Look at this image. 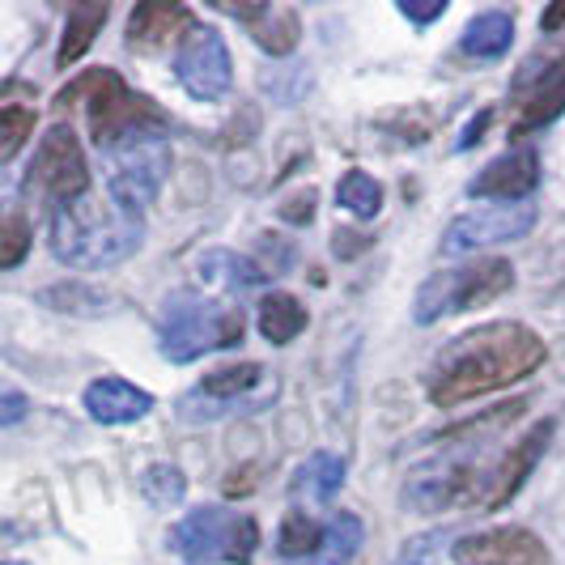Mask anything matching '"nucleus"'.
Masks as SVG:
<instances>
[{"label": "nucleus", "mask_w": 565, "mask_h": 565, "mask_svg": "<svg viewBox=\"0 0 565 565\" xmlns=\"http://www.w3.org/2000/svg\"><path fill=\"white\" fill-rule=\"evenodd\" d=\"M26 188L30 192H39V196L47 200V204H77L82 196H89V170H85V153L77 137H73V128H64L56 124L39 149H34V162H30V174H26Z\"/></svg>", "instance_id": "8"}, {"label": "nucleus", "mask_w": 565, "mask_h": 565, "mask_svg": "<svg viewBox=\"0 0 565 565\" xmlns=\"http://www.w3.org/2000/svg\"><path fill=\"white\" fill-rule=\"evenodd\" d=\"M149 408H153V396L128 379H98L85 387V413L103 425L141 422Z\"/></svg>", "instance_id": "15"}, {"label": "nucleus", "mask_w": 565, "mask_h": 565, "mask_svg": "<svg viewBox=\"0 0 565 565\" xmlns=\"http://www.w3.org/2000/svg\"><path fill=\"white\" fill-rule=\"evenodd\" d=\"M141 493L149 498V507L158 510H170L183 502V493H188V481H183V472L179 468H170V463H149L141 477Z\"/></svg>", "instance_id": "27"}, {"label": "nucleus", "mask_w": 565, "mask_h": 565, "mask_svg": "<svg viewBox=\"0 0 565 565\" xmlns=\"http://www.w3.org/2000/svg\"><path fill=\"white\" fill-rule=\"evenodd\" d=\"M281 217L285 222H294V226H311L315 217V192H298V196H289L281 204Z\"/></svg>", "instance_id": "30"}, {"label": "nucleus", "mask_w": 565, "mask_h": 565, "mask_svg": "<svg viewBox=\"0 0 565 565\" xmlns=\"http://www.w3.org/2000/svg\"><path fill=\"white\" fill-rule=\"evenodd\" d=\"M337 204L344 213H353V217H379V209H383V183L366 174V170H344L337 183Z\"/></svg>", "instance_id": "23"}, {"label": "nucleus", "mask_w": 565, "mask_h": 565, "mask_svg": "<svg viewBox=\"0 0 565 565\" xmlns=\"http://www.w3.org/2000/svg\"><path fill=\"white\" fill-rule=\"evenodd\" d=\"M362 548V519L340 510L337 519L328 523V536H323V548L311 557V565H349L353 553Z\"/></svg>", "instance_id": "24"}, {"label": "nucleus", "mask_w": 565, "mask_h": 565, "mask_svg": "<svg viewBox=\"0 0 565 565\" xmlns=\"http://www.w3.org/2000/svg\"><path fill=\"white\" fill-rule=\"evenodd\" d=\"M548 434H553V425L540 422L536 429H527L519 443H510V451L502 455V463L489 468V472L481 477V502H477V507H484V510L507 507L510 498L523 489L527 472L536 468V459H540V451H544V443H548Z\"/></svg>", "instance_id": "12"}, {"label": "nucleus", "mask_w": 565, "mask_h": 565, "mask_svg": "<svg viewBox=\"0 0 565 565\" xmlns=\"http://www.w3.org/2000/svg\"><path fill=\"white\" fill-rule=\"evenodd\" d=\"M548 358L544 340L523 323H484L477 332L455 337L429 374V399L438 408H455L463 399L502 392L510 383L536 374Z\"/></svg>", "instance_id": "1"}, {"label": "nucleus", "mask_w": 565, "mask_h": 565, "mask_svg": "<svg viewBox=\"0 0 565 565\" xmlns=\"http://www.w3.org/2000/svg\"><path fill=\"white\" fill-rule=\"evenodd\" d=\"M22 413H26V399L9 387V392H4V417H0V422H4V425L22 422Z\"/></svg>", "instance_id": "33"}, {"label": "nucleus", "mask_w": 565, "mask_h": 565, "mask_svg": "<svg viewBox=\"0 0 565 565\" xmlns=\"http://www.w3.org/2000/svg\"><path fill=\"white\" fill-rule=\"evenodd\" d=\"M536 226V204L519 200V204H484L463 217H455L447 234H443V255H472L481 247H498V243H519Z\"/></svg>", "instance_id": "9"}, {"label": "nucleus", "mask_w": 565, "mask_h": 565, "mask_svg": "<svg viewBox=\"0 0 565 565\" xmlns=\"http://www.w3.org/2000/svg\"><path fill=\"white\" fill-rule=\"evenodd\" d=\"M174 82L200 103H217L234 82L226 39L213 26H196L174 52Z\"/></svg>", "instance_id": "10"}, {"label": "nucleus", "mask_w": 565, "mask_h": 565, "mask_svg": "<svg viewBox=\"0 0 565 565\" xmlns=\"http://www.w3.org/2000/svg\"><path fill=\"white\" fill-rule=\"evenodd\" d=\"M255 323H259V337L268 340V344H289L307 328V307L294 294H268L259 302V319Z\"/></svg>", "instance_id": "21"}, {"label": "nucleus", "mask_w": 565, "mask_h": 565, "mask_svg": "<svg viewBox=\"0 0 565 565\" xmlns=\"http://www.w3.org/2000/svg\"><path fill=\"white\" fill-rule=\"evenodd\" d=\"M340 484H344V463H340L337 455L319 451V455H311V459L302 463V472H298V481H294V489H307L311 498H319V502H328V498L337 493Z\"/></svg>", "instance_id": "26"}, {"label": "nucleus", "mask_w": 565, "mask_h": 565, "mask_svg": "<svg viewBox=\"0 0 565 565\" xmlns=\"http://www.w3.org/2000/svg\"><path fill=\"white\" fill-rule=\"evenodd\" d=\"M399 13L425 26V22H434V18H443V13H447V0H434V4H413V0H404V4H399Z\"/></svg>", "instance_id": "31"}, {"label": "nucleus", "mask_w": 565, "mask_h": 565, "mask_svg": "<svg viewBox=\"0 0 565 565\" xmlns=\"http://www.w3.org/2000/svg\"><path fill=\"white\" fill-rule=\"evenodd\" d=\"M459 565H553L548 548L527 527H489L455 544Z\"/></svg>", "instance_id": "11"}, {"label": "nucleus", "mask_w": 565, "mask_h": 565, "mask_svg": "<svg viewBox=\"0 0 565 565\" xmlns=\"http://www.w3.org/2000/svg\"><path fill=\"white\" fill-rule=\"evenodd\" d=\"M103 158H107V196L128 213H141L145 204H153L170 174V141L162 132L103 149Z\"/></svg>", "instance_id": "7"}, {"label": "nucleus", "mask_w": 565, "mask_h": 565, "mask_svg": "<svg viewBox=\"0 0 565 565\" xmlns=\"http://www.w3.org/2000/svg\"><path fill=\"white\" fill-rule=\"evenodd\" d=\"M77 98H85L89 132H94L98 149H115V145L132 141V137H158L162 132V111L149 98L132 94L111 68H94V73H85L68 89L56 94L60 107H68Z\"/></svg>", "instance_id": "3"}, {"label": "nucleus", "mask_w": 565, "mask_h": 565, "mask_svg": "<svg viewBox=\"0 0 565 565\" xmlns=\"http://www.w3.org/2000/svg\"><path fill=\"white\" fill-rule=\"evenodd\" d=\"M47 243L60 264H68L77 273H98V268H115L128 255L141 252L145 222L141 213L119 209L111 196L89 192L77 204H64L52 213Z\"/></svg>", "instance_id": "2"}, {"label": "nucleus", "mask_w": 565, "mask_h": 565, "mask_svg": "<svg viewBox=\"0 0 565 565\" xmlns=\"http://www.w3.org/2000/svg\"><path fill=\"white\" fill-rule=\"evenodd\" d=\"M514 43V18L493 9V13H477L468 30H463V52L477 60H498L510 52Z\"/></svg>", "instance_id": "19"}, {"label": "nucleus", "mask_w": 565, "mask_h": 565, "mask_svg": "<svg viewBox=\"0 0 565 565\" xmlns=\"http://www.w3.org/2000/svg\"><path fill=\"white\" fill-rule=\"evenodd\" d=\"M332 252H337L340 259L366 252V234H358V230H337V243H332Z\"/></svg>", "instance_id": "32"}, {"label": "nucleus", "mask_w": 565, "mask_h": 565, "mask_svg": "<svg viewBox=\"0 0 565 565\" xmlns=\"http://www.w3.org/2000/svg\"><path fill=\"white\" fill-rule=\"evenodd\" d=\"M243 311L204 302L196 294H174L158 319V349L170 362H196L209 349H230L243 340Z\"/></svg>", "instance_id": "4"}, {"label": "nucleus", "mask_w": 565, "mask_h": 565, "mask_svg": "<svg viewBox=\"0 0 565 565\" xmlns=\"http://www.w3.org/2000/svg\"><path fill=\"white\" fill-rule=\"evenodd\" d=\"M259 544V527L252 514H234L222 507L192 510L174 532H170V548L183 562H226V565H247Z\"/></svg>", "instance_id": "6"}, {"label": "nucleus", "mask_w": 565, "mask_h": 565, "mask_svg": "<svg viewBox=\"0 0 565 565\" xmlns=\"http://www.w3.org/2000/svg\"><path fill=\"white\" fill-rule=\"evenodd\" d=\"M107 13H111L107 0H77V4L68 9V18H64V39H60V52H56L60 68L77 64V60L94 47V34L107 26Z\"/></svg>", "instance_id": "18"}, {"label": "nucleus", "mask_w": 565, "mask_h": 565, "mask_svg": "<svg viewBox=\"0 0 565 565\" xmlns=\"http://www.w3.org/2000/svg\"><path fill=\"white\" fill-rule=\"evenodd\" d=\"M34 137V111L18 107V103H4L0 107V162H13L18 149Z\"/></svg>", "instance_id": "28"}, {"label": "nucleus", "mask_w": 565, "mask_h": 565, "mask_svg": "<svg viewBox=\"0 0 565 565\" xmlns=\"http://www.w3.org/2000/svg\"><path fill=\"white\" fill-rule=\"evenodd\" d=\"M200 281L217 285V289H255L268 281V273L255 259H243L234 252H204L200 255Z\"/></svg>", "instance_id": "20"}, {"label": "nucleus", "mask_w": 565, "mask_h": 565, "mask_svg": "<svg viewBox=\"0 0 565 565\" xmlns=\"http://www.w3.org/2000/svg\"><path fill=\"white\" fill-rule=\"evenodd\" d=\"M540 26H544V30H565V0H562V4H553V9H544Z\"/></svg>", "instance_id": "34"}, {"label": "nucleus", "mask_w": 565, "mask_h": 565, "mask_svg": "<svg viewBox=\"0 0 565 565\" xmlns=\"http://www.w3.org/2000/svg\"><path fill=\"white\" fill-rule=\"evenodd\" d=\"M323 536L328 532L315 523L307 510H289L281 523V536H277V548L285 557H315L323 548Z\"/></svg>", "instance_id": "25"}, {"label": "nucleus", "mask_w": 565, "mask_h": 565, "mask_svg": "<svg viewBox=\"0 0 565 565\" xmlns=\"http://www.w3.org/2000/svg\"><path fill=\"white\" fill-rule=\"evenodd\" d=\"M264 383V366L259 362H243V366H226V370H213L204 383H200L192 396L204 399L209 408L200 413V422L204 417H222V413H230L238 399H247V392L252 387H259Z\"/></svg>", "instance_id": "16"}, {"label": "nucleus", "mask_w": 565, "mask_h": 565, "mask_svg": "<svg viewBox=\"0 0 565 565\" xmlns=\"http://www.w3.org/2000/svg\"><path fill=\"white\" fill-rule=\"evenodd\" d=\"M510 285H514V268H510L507 259H477V264H463V268L434 273L417 289L413 319L417 323H438L447 315H463L472 311V307H484V302L502 298Z\"/></svg>", "instance_id": "5"}, {"label": "nucleus", "mask_w": 565, "mask_h": 565, "mask_svg": "<svg viewBox=\"0 0 565 565\" xmlns=\"http://www.w3.org/2000/svg\"><path fill=\"white\" fill-rule=\"evenodd\" d=\"M252 34L255 43L264 47V52H273V56H289L294 47H298V13L294 9H281V4H264V13L252 22Z\"/></svg>", "instance_id": "22"}, {"label": "nucleus", "mask_w": 565, "mask_h": 565, "mask_svg": "<svg viewBox=\"0 0 565 565\" xmlns=\"http://www.w3.org/2000/svg\"><path fill=\"white\" fill-rule=\"evenodd\" d=\"M540 183V158L532 149H514V153H502L493 158L489 167L468 183V192L481 200H502V204H519L536 192Z\"/></svg>", "instance_id": "14"}, {"label": "nucleus", "mask_w": 565, "mask_h": 565, "mask_svg": "<svg viewBox=\"0 0 565 565\" xmlns=\"http://www.w3.org/2000/svg\"><path fill=\"white\" fill-rule=\"evenodd\" d=\"M562 111H565V60L562 64H553V68H548V73H544V77L523 94V103H519V119H514V137H523V132H532V128L553 124Z\"/></svg>", "instance_id": "17"}, {"label": "nucleus", "mask_w": 565, "mask_h": 565, "mask_svg": "<svg viewBox=\"0 0 565 565\" xmlns=\"http://www.w3.org/2000/svg\"><path fill=\"white\" fill-rule=\"evenodd\" d=\"M30 252V226L26 217L9 213L4 226H0V268H18Z\"/></svg>", "instance_id": "29"}, {"label": "nucleus", "mask_w": 565, "mask_h": 565, "mask_svg": "<svg viewBox=\"0 0 565 565\" xmlns=\"http://www.w3.org/2000/svg\"><path fill=\"white\" fill-rule=\"evenodd\" d=\"M192 30H196V22H192V13L183 4L145 0V4L132 9V18H128V47L153 56V52H167L170 43H183Z\"/></svg>", "instance_id": "13"}]
</instances>
